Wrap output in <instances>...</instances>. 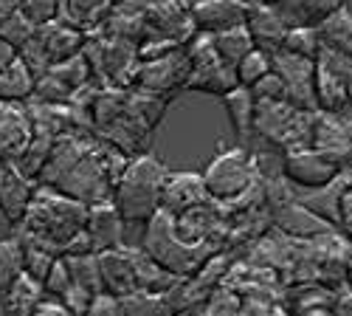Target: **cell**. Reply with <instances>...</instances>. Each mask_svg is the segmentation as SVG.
Here are the masks:
<instances>
[{
  "instance_id": "obj_16",
  "label": "cell",
  "mask_w": 352,
  "mask_h": 316,
  "mask_svg": "<svg viewBox=\"0 0 352 316\" xmlns=\"http://www.w3.org/2000/svg\"><path fill=\"white\" fill-rule=\"evenodd\" d=\"M85 235L91 240L94 254L122 249L124 246V220L116 212L110 200L96 207H87V220H85Z\"/></svg>"
},
{
  "instance_id": "obj_3",
  "label": "cell",
  "mask_w": 352,
  "mask_h": 316,
  "mask_svg": "<svg viewBox=\"0 0 352 316\" xmlns=\"http://www.w3.org/2000/svg\"><path fill=\"white\" fill-rule=\"evenodd\" d=\"M141 251L146 257H153V260L164 271H169L172 277L186 280V277H195L220 249H214L209 243H203V246L184 243L178 235H175L172 218L158 212L150 223H146V232H144V240H141Z\"/></svg>"
},
{
  "instance_id": "obj_13",
  "label": "cell",
  "mask_w": 352,
  "mask_h": 316,
  "mask_svg": "<svg viewBox=\"0 0 352 316\" xmlns=\"http://www.w3.org/2000/svg\"><path fill=\"white\" fill-rule=\"evenodd\" d=\"M245 12L248 6H243L240 0H197V3L189 6L195 32L209 37L228 32V28L245 25Z\"/></svg>"
},
{
  "instance_id": "obj_17",
  "label": "cell",
  "mask_w": 352,
  "mask_h": 316,
  "mask_svg": "<svg viewBox=\"0 0 352 316\" xmlns=\"http://www.w3.org/2000/svg\"><path fill=\"white\" fill-rule=\"evenodd\" d=\"M271 223L282 235L296 238V240H318V238L333 235V229H336L327 220H321L318 215H313L310 209H305L299 200H290V204L271 212Z\"/></svg>"
},
{
  "instance_id": "obj_11",
  "label": "cell",
  "mask_w": 352,
  "mask_h": 316,
  "mask_svg": "<svg viewBox=\"0 0 352 316\" xmlns=\"http://www.w3.org/2000/svg\"><path fill=\"white\" fill-rule=\"evenodd\" d=\"M274 74L285 85V99L290 107H296L302 113H316V99H313L316 63L276 51L274 54Z\"/></svg>"
},
{
  "instance_id": "obj_28",
  "label": "cell",
  "mask_w": 352,
  "mask_h": 316,
  "mask_svg": "<svg viewBox=\"0 0 352 316\" xmlns=\"http://www.w3.org/2000/svg\"><path fill=\"white\" fill-rule=\"evenodd\" d=\"M48 74L63 85V88L71 94V99H74V94L76 91H82V88H87V85L94 82V76H91V68H87V63H85V56L82 54H76V56H71V60H65V63H56V65H51L48 68Z\"/></svg>"
},
{
  "instance_id": "obj_31",
  "label": "cell",
  "mask_w": 352,
  "mask_h": 316,
  "mask_svg": "<svg viewBox=\"0 0 352 316\" xmlns=\"http://www.w3.org/2000/svg\"><path fill=\"white\" fill-rule=\"evenodd\" d=\"M68 271H71V282L79 285L82 291H87L91 297L102 294V282H99V263L96 254H82V257H65Z\"/></svg>"
},
{
  "instance_id": "obj_35",
  "label": "cell",
  "mask_w": 352,
  "mask_h": 316,
  "mask_svg": "<svg viewBox=\"0 0 352 316\" xmlns=\"http://www.w3.org/2000/svg\"><path fill=\"white\" fill-rule=\"evenodd\" d=\"M240 308H243L240 294L234 288H228V285H220V288L203 302L200 310H203V316H237Z\"/></svg>"
},
{
  "instance_id": "obj_20",
  "label": "cell",
  "mask_w": 352,
  "mask_h": 316,
  "mask_svg": "<svg viewBox=\"0 0 352 316\" xmlns=\"http://www.w3.org/2000/svg\"><path fill=\"white\" fill-rule=\"evenodd\" d=\"M110 12V0H60V23L85 34H91V28L99 32Z\"/></svg>"
},
{
  "instance_id": "obj_18",
  "label": "cell",
  "mask_w": 352,
  "mask_h": 316,
  "mask_svg": "<svg viewBox=\"0 0 352 316\" xmlns=\"http://www.w3.org/2000/svg\"><path fill=\"white\" fill-rule=\"evenodd\" d=\"M245 28L254 40V48L276 54L282 48V40L287 34V23L279 9L265 6V3H251L245 12Z\"/></svg>"
},
{
  "instance_id": "obj_12",
  "label": "cell",
  "mask_w": 352,
  "mask_h": 316,
  "mask_svg": "<svg viewBox=\"0 0 352 316\" xmlns=\"http://www.w3.org/2000/svg\"><path fill=\"white\" fill-rule=\"evenodd\" d=\"M206 198L200 172H166L164 187H161V209L169 218H178L195 207H200Z\"/></svg>"
},
{
  "instance_id": "obj_34",
  "label": "cell",
  "mask_w": 352,
  "mask_h": 316,
  "mask_svg": "<svg viewBox=\"0 0 352 316\" xmlns=\"http://www.w3.org/2000/svg\"><path fill=\"white\" fill-rule=\"evenodd\" d=\"M17 12L34 28H43L54 20H60V0H20Z\"/></svg>"
},
{
  "instance_id": "obj_40",
  "label": "cell",
  "mask_w": 352,
  "mask_h": 316,
  "mask_svg": "<svg viewBox=\"0 0 352 316\" xmlns=\"http://www.w3.org/2000/svg\"><path fill=\"white\" fill-rule=\"evenodd\" d=\"M85 316H119V305H116L113 297L99 294V297L91 302V308L85 310Z\"/></svg>"
},
{
  "instance_id": "obj_25",
  "label": "cell",
  "mask_w": 352,
  "mask_h": 316,
  "mask_svg": "<svg viewBox=\"0 0 352 316\" xmlns=\"http://www.w3.org/2000/svg\"><path fill=\"white\" fill-rule=\"evenodd\" d=\"M34 74L23 65V60H17L0 71V102H14V105H25L34 96Z\"/></svg>"
},
{
  "instance_id": "obj_37",
  "label": "cell",
  "mask_w": 352,
  "mask_h": 316,
  "mask_svg": "<svg viewBox=\"0 0 352 316\" xmlns=\"http://www.w3.org/2000/svg\"><path fill=\"white\" fill-rule=\"evenodd\" d=\"M68 288H71L68 263H65V257H56L54 266H51V271H48V277L43 280V291H45V297H51V299H60Z\"/></svg>"
},
{
  "instance_id": "obj_24",
  "label": "cell",
  "mask_w": 352,
  "mask_h": 316,
  "mask_svg": "<svg viewBox=\"0 0 352 316\" xmlns=\"http://www.w3.org/2000/svg\"><path fill=\"white\" fill-rule=\"evenodd\" d=\"M130 257H133V268H135V282H138V291H146V294H158V297H166L178 277H172L169 271H164L153 257H146L141 249H127Z\"/></svg>"
},
{
  "instance_id": "obj_36",
  "label": "cell",
  "mask_w": 352,
  "mask_h": 316,
  "mask_svg": "<svg viewBox=\"0 0 352 316\" xmlns=\"http://www.w3.org/2000/svg\"><path fill=\"white\" fill-rule=\"evenodd\" d=\"M37 34V28L28 23L20 12H14L3 25H0V43H6V45H12L14 51H20L28 40H32Z\"/></svg>"
},
{
  "instance_id": "obj_22",
  "label": "cell",
  "mask_w": 352,
  "mask_h": 316,
  "mask_svg": "<svg viewBox=\"0 0 352 316\" xmlns=\"http://www.w3.org/2000/svg\"><path fill=\"white\" fill-rule=\"evenodd\" d=\"M43 299H45L43 285L28 274H20V280L12 288L0 294V310H3V316H34Z\"/></svg>"
},
{
  "instance_id": "obj_15",
  "label": "cell",
  "mask_w": 352,
  "mask_h": 316,
  "mask_svg": "<svg viewBox=\"0 0 352 316\" xmlns=\"http://www.w3.org/2000/svg\"><path fill=\"white\" fill-rule=\"evenodd\" d=\"M99 263V282H102V294L122 299L138 291L135 282V268H133V257L127 249H110L96 254Z\"/></svg>"
},
{
  "instance_id": "obj_5",
  "label": "cell",
  "mask_w": 352,
  "mask_h": 316,
  "mask_svg": "<svg viewBox=\"0 0 352 316\" xmlns=\"http://www.w3.org/2000/svg\"><path fill=\"white\" fill-rule=\"evenodd\" d=\"M203 178V189H206V198L214 200L220 207H228L234 200H240L256 181V167L254 158L245 147H228L220 150L209 167L200 172Z\"/></svg>"
},
{
  "instance_id": "obj_8",
  "label": "cell",
  "mask_w": 352,
  "mask_h": 316,
  "mask_svg": "<svg viewBox=\"0 0 352 316\" xmlns=\"http://www.w3.org/2000/svg\"><path fill=\"white\" fill-rule=\"evenodd\" d=\"M344 167L333 161L330 156L318 153L313 147L307 150H293L285 153L282 158V178L296 189V192H313V189H324L338 178V172Z\"/></svg>"
},
{
  "instance_id": "obj_49",
  "label": "cell",
  "mask_w": 352,
  "mask_h": 316,
  "mask_svg": "<svg viewBox=\"0 0 352 316\" xmlns=\"http://www.w3.org/2000/svg\"><path fill=\"white\" fill-rule=\"evenodd\" d=\"M349 63H352V60H349Z\"/></svg>"
},
{
  "instance_id": "obj_48",
  "label": "cell",
  "mask_w": 352,
  "mask_h": 316,
  "mask_svg": "<svg viewBox=\"0 0 352 316\" xmlns=\"http://www.w3.org/2000/svg\"><path fill=\"white\" fill-rule=\"evenodd\" d=\"M240 3H243V6H251V3H256V0H240Z\"/></svg>"
},
{
  "instance_id": "obj_41",
  "label": "cell",
  "mask_w": 352,
  "mask_h": 316,
  "mask_svg": "<svg viewBox=\"0 0 352 316\" xmlns=\"http://www.w3.org/2000/svg\"><path fill=\"white\" fill-rule=\"evenodd\" d=\"M34 316H74V313H71V310H68V308H65L60 299H51V297H45V299H43V305L37 308V313H34Z\"/></svg>"
},
{
  "instance_id": "obj_44",
  "label": "cell",
  "mask_w": 352,
  "mask_h": 316,
  "mask_svg": "<svg viewBox=\"0 0 352 316\" xmlns=\"http://www.w3.org/2000/svg\"><path fill=\"white\" fill-rule=\"evenodd\" d=\"M20 6V0H0V25H3Z\"/></svg>"
},
{
  "instance_id": "obj_27",
  "label": "cell",
  "mask_w": 352,
  "mask_h": 316,
  "mask_svg": "<svg viewBox=\"0 0 352 316\" xmlns=\"http://www.w3.org/2000/svg\"><path fill=\"white\" fill-rule=\"evenodd\" d=\"M212 48L226 65L234 68L248 51H254V40H251L245 25H237V28H228V32L214 34L212 37Z\"/></svg>"
},
{
  "instance_id": "obj_30",
  "label": "cell",
  "mask_w": 352,
  "mask_h": 316,
  "mask_svg": "<svg viewBox=\"0 0 352 316\" xmlns=\"http://www.w3.org/2000/svg\"><path fill=\"white\" fill-rule=\"evenodd\" d=\"M116 305H119V316H172L164 297L146 294V291L122 297V299H116Z\"/></svg>"
},
{
  "instance_id": "obj_42",
  "label": "cell",
  "mask_w": 352,
  "mask_h": 316,
  "mask_svg": "<svg viewBox=\"0 0 352 316\" xmlns=\"http://www.w3.org/2000/svg\"><path fill=\"white\" fill-rule=\"evenodd\" d=\"M14 60H17V51L12 45H6V43H0V71H6Z\"/></svg>"
},
{
  "instance_id": "obj_38",
  "label": "cell",
  "mask_w": 352,
  "mask_h": 316,
  "mask_svg": "<svg viewBox=\"0 0 352 316\" xmlns=\"http://www.w3.org/2000/svg\"><path fill=\"white\" fill-rule=\"evenodd\" d=\"M17 56H20V60H23V65L28 68V71H32L34 74V79L37 76H43L48 68H51V63H48V56H45V48L40 45V40H37V34L32 37V40H28L20 51H17Z\"/></svg>"
},
{
  "instance_id": "obj_2",
  "label": "cell",
  "mask_w": 352,
  "mask_h": 316,
  "mask_svg": "<svg viewBox=\"0 0 352 316\" xmlns=\"http://www.w3.org/2000/svg\"><path fill=\"white\" fill-rule=\"evenodd\" d=\"M85 220H87V207L85 204H79V200H74V198H65L56 189L37 187L34 195H32V204H28L17 229L51 243L56 251L63 254L65 243L74 240L85 229Z\"/></svg>"
},
{
  "instance_id": "obj_14",
  "label": "cell",
  "mask_w": 352,
  "mask_h": 316,
  "mask_svg": "<svg viewBox=\"0 0 352 316\" xmlns=\"http://www.w3.org/2000/svg\"><path fill=\"white\" fill-rule=\"evenodd\" d=\"M32 122H28L25 105L0 102V161L14 164L25 147L32 145Z\"/></svg>"
},
{
  "instance_id": "obj_21",
  "label": "cell",
  "mask_w": 352,
  "mask_h": 316,
  "mask_svg": "<svg viewBox=\"0 0 352 316\" xmlns=\"http://www.w3.org/2000/svg\"><path fill=\"white\" fill-rule=\"evenodd\" d=\"M341 6H346V0H287L279 12L287 28H318Z\"/></svg>"
},
{
  "instance_id": "obj_6",
  "label": "cell",
  "mask_w": 352,
  "mask_h": 316,
  "mask_svg": "<svg viewBox=\"0 0 352 316\" xmlns=\"http://www.w3.org/2000/svg\"><path fill=\"white\" fill-rule=\"evenodd\" d=\"M186 60H189V91H203V94H214V96H226L237 88V74L231 65H226L212 48V37L209 34H195L186 45Z\"/></svg>"
},
{
  "instance_id": "obj_43",
  "label": "cell",
  "mask_w": 352,
  "mask_h": 316,
  "mask_svg": "<svg viewBox=\"0 0 352 316\" xmlns=\"http://www.w3.org/2000/svg\"><path fill=\"white\" fill-rule=\"evenodd\" d=\"M14 232H17V226L6 218V212L0 209V240H9V238H14Z\"/></svg>"
},
{
  "instance_id": "obj_7",
  "label": "cell",
  "mask_w": 352,
  "mask_h": 316,
  "mask_svg": "<svg viewBox=\"0 0 352 316\" xmlns=\"http://www.w3.org/2000/svg\"><path fill=\"white\" fill-rule=\"evenodd\" d=\"M352 82V63L346 56L321 48L316 56V79H313V99L316 113L344 116L346 113V85Z\"/></svg>"
},
{
  "instance_id": "obj_19",
  "label": "cell",
  "mask_w": 352,
  "mask_h": 316,
  "mask_svg": "<svg viewBox=\"0 0 352 316\" xmlns=\"http://www.w3.org/2000/svg\"><path fill=\"white\" fill-rule=\"evenodd\" d=\"M37 40L45 48L48 63L56 65V63H65V60H71V56L82 54L85 43H87V34L79 32V28H71L60 20H54L48 25L37 28Z\"/></svg>"
},
{
  "instance_id": "obj_29",
  "label": "cell",
  "mask_w": 352,
  "mask_h": 316,
  "mask_svg": "<svg viewBox=\"0 0 352 316\" xmlns=\"http://www.w3.org/2000/svg\"><path fill=\"white\" fill-rule=\"evenodd\" d=\"M274 71V54H265V51H248L243 60L234 65V74H237V85L240 88H254V85L262 79V76H268Z\"/></svg>"
},
{
  "instance_id": "obj_10",
  "label": "cell",
  "mask_w": 352,
  "mask_h": 316,
  "mask_svg": "<svg viewBox=\"0 0 352 316\" xmlns=\"http://www.w3.org/2000/svg\"><path fill=\"white\" fill-rule=\"evenodd\" d=\"M195 34L197 32H195L189 6L181 3V0H155L144 12V37H158L175 45H186Z\"/></svg>"
},
{
  "instance_id": "obj_46",
  "label": "cell",
  "mask_w": 352,
  "mask_h": 316,
  "mask_svg": "<svg viewBox=\"0 0 352 316\" xmlns=\"http://www.w3.org/2000/svg\"><path fill=\"white\" fill-rule=\"evenodd\" d=\"M302 316H330V308H318V310H307Z\"/></svg>"
},
{
  "instance_id": "obj_23",
  "label": "cell",
  "mask_w": 352,
  "mask_h": 316,
  "mask_svg": "<svg viewBox=\"0 0 352 316\" xmlns=\"http://www.w3.org/2000/svg\"><path fill=\"white\" fill-rule=\"evenodd\" d=\"M321 48H330L346 60H352V9L341 6L336 14H330L324 23L316 28Z\"/></svg>"
},
{
  "instance_id": "obj_45",
  "label": "cell",
  "mask_w": 352,
  "mask_h": 316,
  "mask_svg": "<svg viewBox=\"0 0 352 316\" xmlns=\"http://www.w3.org/2000/svg\"><path fill=\"white\" fill-rule=\"evenodd\" d=\"M256 3H265V6H274V9H282L287 0H256Z\"/></svg>"
},
{
  "instance_id": "obj_33",
  "label": "cell",
  "mask_w": 352,
  "mask_h": 316,
  "mask_svg": "<svg viewBox=\"0 0 352 316\" xmlns=\"http://www.w3.org/2000/svg\"><path fill=\"white\" fill-rule=\"evenodd\" d=\"M23 274V246L17 238L0 240V294L20 280Z\"/></svg>"
},
{
  "instance_id": "obj_4",
  "label": "cell",
  "mask_w": 352,
  "mask_h": 316,
  "mask_svg": "<svg viewBox=\"0 0 352 316\" xmlns=\"http://www.w3.org/2000/svg\"><path fill=\"white\" fill-rule=\"evenodd\" d=\"M310 122L313 113H302L287 102H256L254 107V133L259 141L282 150H307L310 147Z\"/></svg>"
},
{
  "instance_id": "obj_9",
  "label": "cell",
  "mask_w": 352,
  "mask_h": 316,
  "mask_svg": "<svg viewBox=\"0 0 352 316\" xmlns=\"http://www.w3.org/2000/svg\"><path fill=\"white\" fill-rule=\"evenodd\" d=\"M186 82H189V60H186V51L178 48L166 56H158V60L141 63L133 88L141 94L169 99L175 91H184Z\"/></svg>"
},
{
  "instance_id": "obj_39",
  "label": "cell",
  "mask_w": 352,
  "mask_h": 316,
  "mask_svg": "<svg viewBox=\"0 0 352 316\" xmlns=\"http://www.w3.org/2000/svg\"><path fill=\"white\" fill-rule=\"evenodd\" d=\"M251 96H254V102H287L285 99V85H282V79L271 71L268 76H262L254 88H251Z\"/></svg>"
},
{
  "instance_id": "obj_32",
  "label": "cell",
  "mask_w": 352,
  "mask_h": 316,
  "mask_svg": "<svg viewBox=\"0 0 352 316\" xmlns=\"http://www.w3.org/2000/svg\"><path fill=\"white\" fill-rule=\"evenodd\" d=\"M279 51H282V54H290V56H299V60L316 63V56H318V51H321V43H318L316 28H287V34H285Z\"/></svg>"
},
{
  "instance_id": "obj_47",
  "label": "cell",
  "mask_w": 352,
  "mask_h": 316,
  "mask_svg": "<svg viewBox=\"0 0 352 316\" xmlns=\"http://www.w3.org/2000/svg\"><path fill=\"white\" fill-rule=\"evenodd\" d=\"M346 110H352V82L346 85Z\"/></svg>"
},
{
  "instance_id": "obj_1",
  "label": "cell",
  "mask_w": 352,
  "mask_h": 316,
  "mask_svg": "<svg viewBox=\"0 0 352 316\" xmlns=\"http://www.w3.org/2000/svg\"><path fill=\"white\" fill-rule=\"evenodd\" d=\"M166 172V164L150 153H141L127 161L122 178L116 181L110 195V204L127 226H146L158 215Z\"/></svg>"
},
{
  "instance_id": "obj_26",
  "label": "cell",
  "mask_w": 352,
  "mask_h": 316,
  "mask_svg": "<svg viewBox=\"0 0 352 316\" xmlns=\"http://www.w3.org/2000/svg\"><path fill=\"white\" fill-rule=\"evenodd\" d=\"M223 107L228 113L231 127H234V133H237V138H251V133H254V107H256L251 91L237 85L231 94L223 96Z\"/></svg>"
}]
</instances>
